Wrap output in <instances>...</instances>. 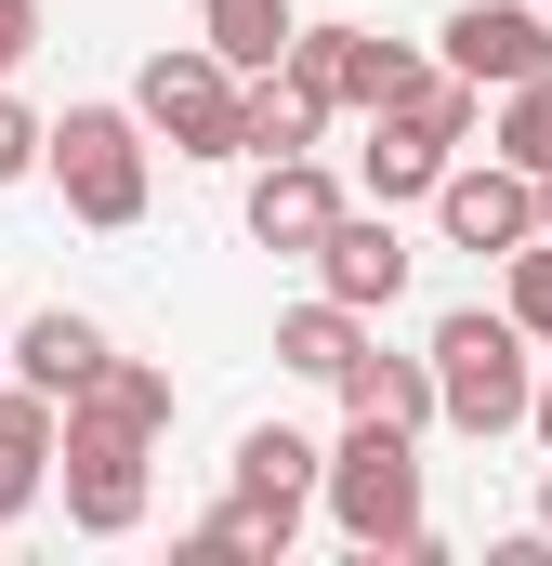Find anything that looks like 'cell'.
I'll return each mask as SVG.
<instances>
[{
	"instance_id": "obj_12",
	"label": "cell",
	"mask_w": 552,
	"mask_h": 566,
	"mask_svg": "<svg viewBox=\"0 0 552 566\" xmlns=\"http://www.w3.org/2000/svg\"><path fill=\"white\" fill-rule=\"evenodd\" d=\"M447 158H460V145H447V133H421L408 106H382V119H369V145H355V171H369V198H382V211L434 198V185H447Z\"/></svg>"
},
{
	"instance_id": "obj_6",
	"label": "cell",
	"mask_w": 552,
	"mask_h": 566,
	"mask_svg": "<svg viewBox=\"0 0 552 566\" xmlns=\"http://www.w3.org/2000/svg\"><path fill=\"white\" fill-rule=\"evenodd\" d=\"M289 80H316L329 119H382V106H408L434 66H421L408 40H369V27H302L289 40Z\"/></svg>"
},
{
	"instance_id": "obj_11",
	"label": "cell",
	"mask_w": 552,
	"mask_h": 566,
	"mask_svg": "<svg viewBox=\"0 0 552 566\" xmlns=\"http://www.w3.org/2000/svg\"><path fill=\"white\" fill-rule=\"evenodd\" d=\"M329 224H342V185H329L316 158H264V171H251V238H264V251H302V264H316Z\"/></svg>"
},
{
	"instance_id": "obj_23",
	"label": "cell",
	"mask_w": 552,
	"mask_h": 566,
	"mask_svg": "<svg viewBox=\"0 0 552 566\" xmlns=\"http://www.w3.org/2000/svg\"><path fill=\"white\" fill-rule=\"evenodd\" d=\"M26 171H53V119H26V106L0 93V185H26Z\"/></svg>"
},
{
	"instance_id": "obj_13",
	"label": "cell",
	"mask_w": 552,
	"mask_h": 566,
	"mask_svg": "<svg viewBox=\"0 0 552 566\" xmlns=\"http://www.w3.org/2000/svg\"><path fill=\"white\" fill-rule=\"evenodd\" d=\"M106 356H119V343H106V329H93L79 303H40V316L13 329V382H40V396H79V382H93Z\"/></svg>"
},
{
	"instance_id": "obj_10",
	"label": "cell",
	"mask_w": 552,
	"mask_h": 566,
	"mask_svg": "<svg viewBox=\"0 0 552 566\" xmlns=\"http://www.w3.org/2000/svg\"><path fill=\"white\" fill-rule=\"evenodd\" d=\"M53 461H66V396H40V382H0V527L53 488Z\"/></svg>"
},
{
	"instance_id": "obj_5",
	"label": "cell",
	"mask_w": 552,
	"mask_h": 566,
	"mask_svg": "<svg viewBox=\"0 0 552 566\" xmlns=\"http://www.w3.org/2000/svg\"><path fill=\"white\" fill-rule=\"evenodd\" d=\"M145 448H158V434L66 409V527H79V541H132L145 527Z\"/></svg>"
},
{
	"instance_id": "obj_1",
	"label": "cell",
	"mask_w": 552,
	"mask_h": 566,
	"mask_svg": "<svg viewBox=\"0 0 552 566\" xmlns=\"http://www.w3.org/2000/svg\"><path fill=\"white\" fill-rule=\"evenodd\" d=\"M421 356H434L447 434H474V448H487V434H527V409H540V343H527L513 303H500V316H487V303H447Z\"/></svg>"
},
{
	"instance_id": "obj_27",
	"label": "cell",
	"mask_w": 552,
	"mask_h": 566,
	"mask_svg": "<svg viewBox=\"0 0 552 566\" xmlns=\"http://www.w3.org/2000/svg\"><path fill=\"white\" fill-rule=\"evenodd\" d=\"M540 238H552V171H540Z\"/></svg>"
},
{
	"instance_id": "obj_21",
	"label": "cell",
	"mask_w": 552,
	"mask_h": 566,
	"mask_svg": "<svg viewBox=\"0 0 552 566\" xmlns=\"http://www.w3.org/2000/svg\"><path fill=\"white\" fill-rule=\"evenodd\" d=\"M487 145H500V158H527V171H552V66L527 80V93H500V119H487Z\"/></svg>"
},
{
	"instance_id": "obj_2",
	"label": "cell",
	"mask_w": 552,
	"mask_h": 566,
	"mask_svg": "<svg viewBox=\"0 0 552 566\" xmlns=\"http://www.w3.org/2000/svg\"><path fill=\"white\" fill-rule=\"evenodd\" d=\"M329 527L355 554H408L434 566V514H421V434L408 422H355L329 448Z\"/></svg>"
},
{
	"instance_id": "obj_24",
	"label": "cell",
	"mask_w": 552,
	"mask_h": 566,
	"mask_svg": "<svg viewBox=\"0 0 552 566\" xmlns=\"http://www.w3.org/2000/svg\"><path fill=\"white\" fill-rule=\"evenodd\" d=\"M26 53H40V0H0V80H13Z\"/></svg>"
},
{
	"instance_id": "obj_7",
	"label": "cell",
	"mask_w": 552,
	"mask_h": 566,
	"mask_svg": "<svg viewBox=\"0 0 552 566\" xmlns=\"http://www.w3.org/2000/svg\"><path fill=\"white\" fill-rule=\"evenodd\" d=\"M434 224H447V251H527L540 238V171L527 158H447V185H434Z\"/></svg>"
},
{
	"instance_id": "obj_19",
	"label": "cell",
	"mask_w": 552,
	"mask_h": 566,
	"mask_svg": "<svg viewBox=\"0 0 552 566\" xmlns=\"http://www.w3.org/2000/svg\"><path fill=\"white\" fill-rule=\"evenodd\" d=\"M66 409H93V422H132V434H171V369H145V356H106Z\"/></svg>"
},
{
	"instance_id": "obj_8",
	"label": "cell",
	"mask_w": 552,
	"mask_h": 566,
	"mask_svg": "<svg viewBox=\"0 0 552 566\" xmlns=\"http://www.w3.org/2000/svg\"><path fill=\"white\" fill-rule=\"evenodd\" d=\"M434 40H447V66H460V80H487V93H527V80L552 66V0H460Z\"/></svg>"
},
{
	"instance_id": "obj_14",
	"label": "cell",
	"mask_w": 552,
	"mask_h": 566,
	"mask_svg": "<svg viewBox=\"0 0 552 566\" xmlns=\"http://www.w3.org/2000/svg\"><path fill=\"white\" fill-rule=\"evenodd\" d=\"M329 396H342L355 422H408V434H421V422H447V396H434V356H382V343H369V356H355Z\"/></svg>"
},
{
	"instance_id": "obj_15",
	"label": "cell",
	"mask_w": 552,
	"mask_h": 566,
	"mask_svg": "<svg viewBox=\"0 0 552 566\" xmlns=\"http://www.w3.org/2000/svg\"><path fill=\"white\" fill-rule=\"evenodd\" d=\"M355 356H369V316H355L342 290H316V303H289V316H276V369H302V382H342Z\"/></svg>"
},
{
	"instance_id": "obj_28",
	"label": "cell",
	"mask_w": 552,
	"mask_h": 566,
	"mask_svg": "<svg viewBox=\"0 0 552 566\" xmlns=\"http://www.w3.org/2000/svg\"><path fill=\"white\" fill-rule=\"evenodd\" d=\"M0 369H13V343H0Z\"/></svg>"
},
{
	"instance_id": "obj_16",
	"label": "cell",
	"mask_w": 552,
	"mask_h": 566,
	"mask_svg": "<svg viewBox=\"0 0 552 566\" xmlns=\"http://www.w3.org/2000/svg\"><path fill=\"white\" fill-rule=\"evenodd\" d=\"M198 40L237 66V80H264V66H289V40H302V13L289 0H198Z\"/></svg>"
},
{
	"instance_id": "obj_25",
	"label": "cell",
	"mask_w": 552,
	"mask_h": 566,
	"mask_svg": "<svg viewBox=\"0 0 552 566\" xmlns=\"http://www.w3.org/2000/svg\"><path fill=\"white\" fill-rule=\"evenodd\" d=\"M527 434H540V448H552V369H540V409H527Z\"/></svg>"
},
{
	"instance_id": "obj_3",
	"label": "cell",
	"mask_w": 552,
	"mask_h": 566,
	"mask_svg": "<svg viewBox=\"0 0 552 566\" xmlns=\"http://www.w3.org/2000/svg\"><path fill=\"white\" fill-rule=\"evenodd\" d=\"M132 106H145V133L171 145V158H251V80H237L211 40H171V53H145Z\"/></svg>"
},
{
	"instance_id": "obj_4",
	"label": "cell",
	"mask_w": 552,
	"mask_h": 566,
	"mask_svg": "<svg viewBox=\"0 0 552 566\" xmlns=\"http://www.w3.org/2000/svg\"><path fill=\"white\" fill-rule=\"evenodd\" d=\"M145 106H66L53 119V185H66V211L93 224V238H119L145 224Z\"/></svg>"
},
{
	"instance_id": "obj_18",
	"label": "cell",
	"mask_w": 552,
	"mask_h": 566,
	"mask_svg": "<svg viewBox=\"0 0 552 566\" xmlns=\"http://www.w3.org/2000/svg\"><path fill=\"white\" fill-rule=\"evenodd\" d=\"M237 488H264V501H316V488H329V448L289 434V422H251V434H237Z\"/></svg>"
},
{
	"instance_id": "obj_20",
	"label": "cell",
	"mask_w": 552,
	"mask_h": 566,
	"mask_svg": "<svg viewBox=\"0 0 552 566\" xmlns=\"http://www.w3.org/2000/svg\"><path fill=\"white\" fill-rule=\"evenodd\" d=\"M302 541V501H264V488H224V514L198 527V554H289Z\"/></svg>"
},
{
	"instance_id": "obj_9",
	"label": "cell",
	"mask_w": 552,
	"mask_h": 566,
	"mask_svg": "<svg viewBox=\"0 0 552 566\" xmlns=\"http://www.w3.org/2000/svg\"><path fill=\"white\" fill-rule=\"evenodd\" d=\"M316 290H342L355 316H382V303L408 290V238H395V211H342V224L316 238Z\"/></svg>"
},
{
	"instance_id": "obj_26",
	"label": "cell",
	"mask_w": 552,
	"mask_h": 566,
	"mask_svg": "<svg viewBox=\"0 0 552 566\" xmlns=\"http://www.w3.org/2000/svg\"><path fill=\"white\" fill-rule=\"evenodd\" d=\"M540 541H552V461H540Z\"/></svg>"
},
{
	"instance_id": "obj_17",
	"label": "cell",
	"mask_w": 552,
	"mask_h": 566,
	"mask_svg": "<svg viewBox=\"0 0 552 566\" xmlns=\"http://www.w3.org/2000/svg\"><path fill=\"white\" fill-rule=\"evenodd\" d=\"M316 133H329V93L289 80V66H264L251 80V158H316Z\"/></svg>"
},
{
	"instance_id": "obj_22",
	"label": "cell",
	"mask_w": 552,
	"mask_h": 566,
	"mask_svg": "<svg viewBox=\"0 0 552 566\" xmlns=\"http://www.w3.org/2000/svg\"><path fill=\"white\" fill-rule=\"evenodd\" d=\"M500 303L527 316V343L552 356V238H527V251H513V290H500Z\"/></svg>"
}]
</instances>
